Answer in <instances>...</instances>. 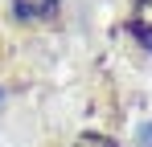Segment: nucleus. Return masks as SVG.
<instances>
[{
    "label": "nucleus",
    "instance_id": "f257e3e1",
    "mask_svg": "<svg viewBox=\"0 0 152 147\" xmlns=\"http://www.w3.org/2000/svg\"><path fill=\"white\" fill-rule=\"evenodd\" d=\"M132 33L144 49H152V0H136L132 4Z\"/></svg>",
    "mask_w": 152,
    "mask_h": 147
},
{
    "label": "nucleus",
    "instance_id": "7ed1b4c3",
    "mask_svg": "<svg viewBox=\"0 0 152 147\" xmlns=\"http://www.w3.org/2000/svg\"><path fill=\"white\" fill-rule=\"evenodd\" d=\"M74 147H119L115 139H107V135H82Z\"/></svg>",
    "mask_w": 152,
    "mask_h": 147
},
{
    "label": "nucleus",
    "instance_id": "f03ea898",
    "mask_svg": "<svg viewBox=\"0 0 152 147\" xmlns=\"http://www.w3.org/2000/svg\"><path fill=\"white\" fill-rule=\"evenodd\" d=\"M12 12L21 21H45L58 12V0H12Z\"/></svg>",
    "mask_w": 152,
    "mask_h": 147
},
{
    "label": "nucleus",
    "instance_id": "20e7f679",
    "mask_svg": "<svg viewBox=\"0 0 152 147\" xmlns=\"http://www.w3.org/2000/svg\"><path fill=\"white\" fill-rule=\"evenodd\" d=\"M140 147H152V122L140 127Z\"/></svg>",
    "mask_w": 152,
    "mask_h": 147
}]
</instances>
